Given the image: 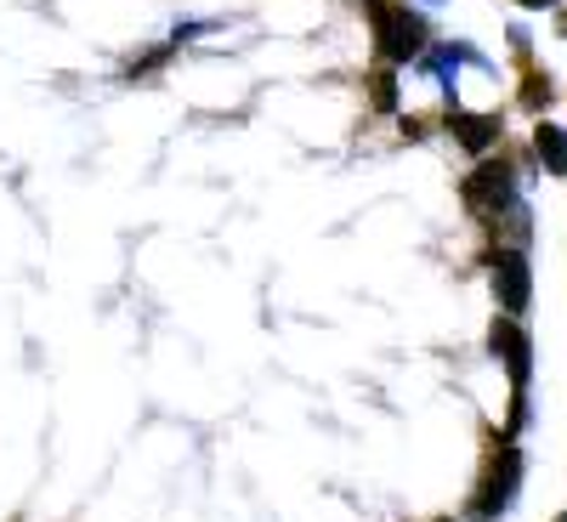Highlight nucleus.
Masks as SVG:
<instances>
[{
	"instance_id": "nucleus-1",
	"label": "nucleus",
	"mask_w": 567,
	"mask_h": 522,
	"mask_svg": "<svg viewBox=\"0 0 567 522\" xmlns=\"http://www.w3.org/2000/svg\"><path fill=\"white\" fill-rule=\"evenodd\" d=\"M363 7H369V29H374V58L386 69H409L432 45V23L409 0H363Z\"/></svg>"
},
{
	"instance_id": "nucleus-2",
	"label": "nucleus",
	"mask_w": 567,
	"mask_h": 522,
	"mask_svg": "<svg viewBox=\"0 0 567 522\" xmlns=\"http://www.w3.org/2000/svg\"><path fill=\"white\" fill-rule=\"evenodd\" d=\"M523 471H528V460H523V449H516V438H499L483 460L477 489H471V500H465V516L471 522H499L516 505V494H523Z\"/></svg>"
},
{
	"instance_id": "nucleus-3",
	"label": "nucleus",
	"mask_w": 567,
	"mask_h": 522,
	"mask_svg": "<svg viewBox=\"0 0 567 522\" xmlns=\"http://www.w3.org/2000/svg\"><path fill=\"white\" fill-rule=\"evenodd\" d=\"M488 352L505 364V375H511V426H505V438H516L528 426V414H534V403H528V387H534V341H528V329H523V318H494L488 324Z\"/></svg>"
},
{
	"instance_id": "nucleus-4",
	"label": "nucleus",
	"mask_w": 567,
	"mask_h": 522,
	"mask_svg": "<svg viewBox=\"0 0 567 522\" xmlns=\"http://www.w3.org/2000/svg\"><path fill=\"white\" fill-rule=\"evenodd\" d=\"M460 199H465V211L477 216L483 227H494L516 199H523V182H516V165L511 160H483L477 171H471L465 182H460Z\"/></svg>"
},
{
	"instance_id": "nucleus-5",
	"label": "nucleus",
	"mask_w": 567,
	"mask_h": 522,
	"mask_svg": "<svg viewBox=\"0 0 567 522\" xmlns=\"http://www.w3.org/2000/svg\"><path fill=\"white\" fill-rule=\"evenodd\" d=\"M488 284H494V301L505 318H523L534 307V267H528V250L523 245H499L488 256Z\"/></svg>"
},
{
	"instance_id": "nucleus-6",
	"label": "nucleus",
	"mask_w": 567,
	"mask_h": 522,
	"mask_svg": "<svg viewBox=\"0 0 567 522\" xmlns=\"http://www.w3.org/2000/svg\"><path fill=\"white\" fill-rule=\"evenodd\" d=\"M449 136L460 142L465 154L488 160L499 142H505V125H499V114H465V109H454V114H449Z\"/></svg>"
},
{
	"instance_id": "nucleus-7",
	"label": "nucleus",
	"mask_w": 567,
	"mask_h": 522,
	"mask_svg": "<svg viewBox=\"0 0 567 522\" xmlns=\"http://www.w3.org/2000/svg\"><path fill=\"white\" fill-rule=\"evenodd\" d=\"M534 160H539V171H545V176H556V182L567 176V131H561L550 114L534 125Z\"/></svg>"
},
{
	"instance_id": "nucleus-8",
	"label": "nucleus",
	"mask_w": 567,
	"mask_h": 522,
	"mask_svg": "<svg viewBox=\"0 0 567 522\" xmlns=\"http://www.w3.org/2000/svg\"><path fill=\"white\" fill-rule=\"evenodd\" d=\"M550 103H556V74H550V69H528L523 85H516V109L534 114V120H545Z\"/></svg>"
},
{
	"instance_id": "nucleus-9",
	"label": "nucleus",
	"mask_w": 567,
	"mask_h": 522,
	"mask_svg": "<svg viewBox=\"0 0 567 522\" xmlns=\"http://www.w3.org/2000/svg\"><path fill=\"white\" fill-rule=\"evenodd\" d=\"M398 103H403V85H398V69H374L369 74V109L374 114H398Z\"/></svg>"
},
{
	"instance_id": "nucleus-10",
	"label": "nucleus",
	"mask_w": 567,
	"mask_h": 522,
	"mask_svg": "<svg viewBox=\"0 0 567 522\" xmlns=\"http://www.w3.org/2000/svg\"><path fill=\"white\" fill-rule=\"evenodd\" d=\"M171 58H176V45H171V40H159V45H148V52H136V58L125 63V80H154Z\"/></svg>"
},
{
	"instance_id": "nucleus-11",
	"label": "nucleus",
	"mask_w": 567,
	"mask_h": 522,
	"mask_svg": "<svg viewBox=\"0 0 567 522\" xmlns=\"http://www.w3.org/2000/svg\"><path fill=\"white\" fill-rule=\"evenodd\" d=\"M505 34H511V52H523V58L534 52V29H528V23H511Z\"/></svg>"
},
{
	"instance_id": "nucleus-12",
	"label": "nucleus",
	"mask_w": 567,
	"mask_h": 522,
	"mask_svg": "<svg viewBox=\"0 0 567 522\" xmlns=\"http://www.w3.org/2000/svg\"><path fill=\"white\" fill-rule=\"evenodd\" d=\"M511 7H523V12H556L561 0H511Z\"/></svg>"
},
{
	"instance_id": "nucleus-13",
	"label": "nucleus",
	"mask_w": 567,
	"mask_h": 522,
	"mask_svg": "<svg viewBox=\"0 0 567 522\" xmlns=\"http://www.w3.org/2000/svg\"><path fill=\"white\" fill-rule=\"evenodd\" d=\"M556 34L567 40V0H561V7H556Z\"/></svg>"
},
{
	"instance_id": "nucleus-14",
	"label": "nucleus",
	"mask_w": 567,
	"mask_h": 522,
	"mask_svg": "<svg viewBox=\"0 0 567 522\" xmlns=\"http://www.w3.org/2000/svg\"><path fill=\"white\" fill-rule=\"evenodd\" d=\"M425 7H443V0H425Z\"/></svg>"
},
{
	"instance_id": "nucleus-15",
	"label": "nucleus",
	"mask_w": 567,
	"mask_h": 522,
	"mask_svg": "<svg viewBox=\"0 0 567 522\" xmlns=\"http://www.w3.org/2000/svg\"><path fill=\"white\" fill-rule=\"evenodd\" d=\"M556 522H567V511H561V516H556Z\"/></svg>"
},
{
	"instance_id": "nucleus-16",
	"label": "nucleus",
	"mask_w": 567,
	"mask_h": 522,
	"mask_svg": "<svg viewBox=\"0 0 567 522\" xmlns=\"http://www.w3.org/2000/svg\"><path fill=\"white\" fill-rule=\"evenodd\" d=\"M437 522H454V516H437Z\"/></svg>"
}]
</instances>
